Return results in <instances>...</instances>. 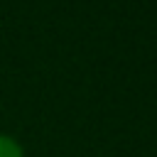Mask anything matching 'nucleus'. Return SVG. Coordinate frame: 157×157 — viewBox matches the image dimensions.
Here are the masks:
<instances>
[{
    "mask_svg": "<svg viewBox=\"0 0 157 157\" xmlns=\"http://www.w3.org/2000/svg\"><path fill=\"white\" fill-rule=\"evenodd\" d=\"M0 157H25L22 142L10 132H0Z\"/></svg>",
    "mask_w": 157,
    "mask_h": 157,
    "instance_id": "f257e3e1",
    "label": "nucleus"
}]
</instances>
